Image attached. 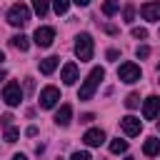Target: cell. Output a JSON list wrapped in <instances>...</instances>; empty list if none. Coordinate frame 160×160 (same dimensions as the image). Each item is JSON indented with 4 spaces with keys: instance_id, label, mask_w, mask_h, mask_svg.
Wrapping results in <instances>:
<instances>
[{
    "instance_id": "obj_1",
    "label": "cell",
    "mask_w": 160,
    "mask_h": 160,
    "mask_svg": "<svg viewBox=\"0 0 160 160\" xmlns=\"http://www.w3.org/2000/svg\"><path fill=\"white\" fill-rule=\"evenodd\" d=\"M105 78V70L102 68H92L90 70V75L85 78V82L80 85V90H78V98L80 100H90L92 95H95V88L100 85V80Z\"/></svg>"
},
{
    "instance_id": "obj_2",
    "label": "cell",
    "mask_w": 160,
    "mask_h": 160,
    "mask_svg": "<svg viewBox=\"0 0 160 160\" xmlns=\"http://www.w3.org/2000/svg\"><path fill=\"white\" fill-rule=\"evenodd\" d=\"M92 38L88 35V32H80L78 35V40H75V55H78V60L80 62H88V60H92Z\"/></svg>"
},
{
    "instance_id": "obj_3",
    "label": "cell",
    "mask_w": 160,
    "mask_h": 160,
    "mask_svg": "<svg viewBox=\"0 0 160 160\" xmlns=\"http://www.w3.org/2000/svg\"><path fill=\"white\" fill-rule=\"evenodd\" d=\"M8 22H10V25H15V28L28 25V22H30V10H28V5L15 2V5L8 10Z\"/></svg>"
},
{
    "instance_id": "obj_4",
    "label": "cell",
    "mask_w": 160,
    "mask_h": 160,
    "mask_svg": "<svg viewBox=\"0 0 160 160\" xmlns=\"http://www.w3.org/2000/svg\"><path fill=\"white\" fill-rule=\"evenodd\" d=\"M2 100L10 105V108H15V105H20V100H22V90H20V82H15V80H10L5 88H2Z\"/></svg>"
},
{
    "instance_id": "obj_5",
    "label": "cell",
    "mask_w": 160,
    "mask_h": 160,
    "mask_svg": "<svg viewBox=\"0 0 160 160\" xmlns=\"http://www.w3.org/2000/svg\"><path fill=\"white\" fill-rule=\"evenodd\" d=\"M140 68L135 65V62H122L120 68H118V78L122 80V82H138L140 80Z\"/></svg>"
},
{
    "instance_id": "obj_6",
    "label": "cell",
    "mask_w": 160,
    "mask_h": 160,
    "mask_svg": "<svg viewBox=\"0 0 160 160\" xmlns=\"http://www.w3.org/2000/svg\"><path fill=\"white\" fill-rule=\"evenodd\" d=\"M58 100H60V90H58V88L48 85V88H42V90H40V108L50 110V108H55V105H58Z\"/></svg>"
},
{
    "instance_id": "obj_7",
    "label": "cell",
    "mask_w": 160,
    "mask_h": 160,
    "mask_svg": "<svg viewBox=\"0 0 160 160\" xmlns=\"http://www.w3.org/2000/svg\"><path fill=\"white\" fill-rule=\"evenodd\" d=\"M32 40H35V45H38V48H50V45H52V40H55V30H52V28H48V25H42V28H38V30H35Z\"/></svg>"
},
{
    "instance_id": "obj_8",
    "label": "cell",
    "mask_w": 160,
    "mask_h": 160,
    "mask_svg": "<svg viewBox=\"0 0 160 160\" xmlns=\"http://www.w3.org/2000/svg\"><path fill=\"white\" fill-rule=\"evenodd\" d=\"M120 128H122V132H125V135L135 138V135H140V130H142V120H140V118H135V115H125V118L120 120Z\"/></svg>"
},
{
    "instance_id": "obj_9",
    "label": "cell",
    "mask_w": 160,
    "mask_h": 160,
    "mask_svg": "<svg viewBox=\"0 0 160 160\" xmlns=\"http://www.w3.org/2000/svg\"><path fill=\"white\" fill-rule=\"evenodd\" d=\"M158 112H160V98H158V95H150V98L145 100V105H142V118H145V120H155Z\"/></svg>"
},
{
    "instance_id": "obj_10",
    "label": "cell",
    "mask_w": 160,
    "mask_h": 160,
    "mask_svg": "<svg viewBox=\"0 0 160 160\" xmlns=\"http://www.w3.org/2000/svg\"><path fill=\"white\" fill-rule=\"evenodd\" d=\"M82 142L90 145V148H100V145L105 142V132H102L100 128H92V130H88V132L82 135Z\"/></svg>"
},
{
    "instance_id": "obj_11",
    "label": "cell",
    "mask_w": 160,
    "mask_h": 160,
    "mask_svg": "<svg viewBox=\"0 0 160 160\" xmlns=\"http://www.w3.org/2000/svg\"><path fill=\"white\" fill-rule=\"evenodd\" d=\"M140 15H142V20H148V22H158V20H160V2H145V5L140 8Z\"/></svg>"
},
{
    "instance_id": "obj_12",
    "label": "cell",
    "mask_w": 160,
    "mask_h": 160,
    "mask_svg": "<svg viewBox=\"0 0 160 160\" xmlns=\"http://www.w3.org/2000/svg\"><path fill=\"white\" fill-rule=\"evenodd\" d=\"M60 80H62L65 85H75V80H78V65H75V62H65Z\"/></svg>"
},
{
    "instance_id": "obj_13",
    "label": "cell",
    "mask_w": 160,
    "mask_h": 160,
    "mask_svg": "<svg viewBox=\"0 0 160 160\" xmlns=\"http://www.w3.org/2000/svg\"><path fill=\"white\" fill-rule=\"evenodd\" d=\"M70 118H72V108L70 105H60V110L55 112V122L60 128H65V125H70Z\"/></svg>"
},
{
    "instance_id": "obj_14",
    "label": "cell",
    "mask_w": 160,
    "mask_h": 160,
    "mask_svg": "<svg viewBox=\"0 0 160 160\" xmlns=\"http://www.w3.org/2000/svg\"><path fill=\"white\" fill-rule=\"evenodd\" d=\"M142 152L148 155V158H155V155H160V138H148L145 140V145H142Z\"/></svg>"
},
{
    "instance_id": "obj_15",
    "label": "cell",
    "mask_w": 160,
    "mask_h": 160,
    "mask_svg": "<svg viewBox=\"0 0 160 160\" xmlns=\"http://www.w3.org/2000/svg\"><path fill=\"white\" fill-rule=\"evenodd\" d=\"M58 62H60V58H58V55H50V58L40 60V72H42V75H50V72L58 68Z\"/></svg>"
},
{
    "instance_id": "obj_16",
    "label": "cell",
    "mask_w": 160,
    "mask_h": 160,
    "mask_svg": "<svg viewBox=\"0 0 160 160\" xmlns=\"http://www.w3.org/2000/svg\"><path fill=\"white\" fill-rule=\"evenodd\" d=\"M10 42H12V48H18V50H22V52L30 48V40H28L25 35H12V38H10Z\"/></svg>"
},
{
    "instance_id": "obj_17",
    "label": "cell",
    "mask_w": 160,
    "mask_h": 160,
    "mask_svg": "<svg viewBox=\"0 0 160 160\" xmlns=\"http://www.w3.org/2000/svg\"><path fill=\"white\" fill-rule=\"evenodd\" d=\"M110 152H115V155H120V152H128V140H120V138L110 140Z\"/></svg>"
},
{
    "instance_id": "obj_18",
    "label": "cell",
    "mask_w": 160,
    "mask_h": 160,
    "mask_svg": "<svg viewBox=\"0 0 160 160\" xmlns=\"http://www.w3.org/2000/svg\"><path fill=\"white\" fill-rule=\"evenodd\" d=\"M118 8H120V2H118V0H105V2H102V12H105L108 18H110V15H115V12H118Z\"/></svg>"
},
{
    "instance_id": "obj_19",
    "label": "cell",
    "mask_w": 160,
    "mask_h": 160,
    "mask_svg": "<svg viewBox=\"0 0 160 160\" xmlns=\"http://www.w3.org/2000/svg\"><path fill=\"white\" fill-rule=\"evenodd\" d=\"M48 5H50V0H32V10L42 18V15H48Z\"/></svg>"
},
{
    "instance_id": "obj_20",
    "label": "cell",
    "mask_w": 160,
    "mask_h": 160,
    "mask_svg": "<svg viewBox=\"0 0 160 160\" xmlns=\"http://www.w3.org/2000/svg\"><path fill=\"white\" fill-rule=\"evenodd\" d=\"M52 8H55L58 15H65L68 8H70V0H52Z\"/></svg>"
},
{
    "instance_id": "obj_21",
    "label": "cell",
    "mask_w": 160,
    "mask_h": 160,
    "mask_svg": "<svg viewBox=\"0 0 160 160\" xmlns=\"http://www.w3.org/2000/svg\"><path fill=\"white\" fill-rule=\"evenodd\" d=\"M138 105H140V95H138V92H130V95H128V100H125V108L135 110Z\"/></svg>"
},
{
    "instance_id": "obj_22",
    "label": "cell",
    "mask_w": 160,
    "mask_h": 160,
    "mask_svg": "<svg viewBox=\"0 0 160 160\" xmlns=\"http://www.w3.org/2000/svg\"><path fill=\"white\" fill-rule=\"evenodd\" d=\"M132 18H135V8H132V5H125V10H122V20H125V22H132Z\"/></svg>"
},
{
    "instance_id": "obj_23",
    "label": "cell",
    "mask_w": 160,
    "mask_h": 160,
    "mask_svg": "<svg viewBox=\"0 0 160 160\" xmlns=\"http://www.w3.org/2000/svg\"><path fill=\"white\" fill-rule=\"evenodd\" d=\"M18 135H20V132H18V128H8V130H5V140H8V142H15V140H18Z\"/></svg>"
},
{
    "instance_id": "obj_24",
    "label": "cell",
    "mask_w": 160,
    "mask_h": 160,
    "mask_svg": "<svg viewBox=\"0 0 160 160\" xmlns=\"http://www.w3.org/2000/svg\"><path fill=\"white\" fill-rule=\"evenodd\" d=\"M132 38L145 40V38H148V30H145V28H132Z\"/></svg>"
},
{
    "instance_id": "obj_25",
    "label": "cell",
    "mask_w": 160,
    "mask_h": 160,
    "mask_svg": "<svg viewBox=\"0 0 160 160\" xmlns=\"http://www.w3.org/2000/svg\"><path fill=\"white\" fill-rule=\"evenodd\" d=\"M70 160H92V158H90V152H80V150H78V152L70 155Z\"/></svg>"
},
{
    "instance_id": "obj_26",
    "label": "cell",
    "mask_w": 160,
    "mask_h": 160,
    "mask_svg": "<svg viewBox=\"0 0 160 160\" xmlns=\"http://www.w3.org/2000/svg\"><path fill=\"white\" fill-rule=\"evenodd\" d=\"M135 55H138V58H148V55H150V48H148V45H140V48L135 50Z\"/></svg>"
},
{
    "instance_id": "obj_27",
    "label": "cell",
    "mask_w": 160,
    "mask_h": 160,
    "mask_svg": "<svg viewBox=\"0 0 160 160\" xmlns=\"http://www.w3.org/2000/svg\"><path fill=\"white\" fill-rule=\"evenodd\" d=\"M0 122H2L5 128H10V122H12V115H10V112H5V115L0 118Z\"/></svg>"
},
{
    "instance_id": "obj_28",
    "label": "cell",
    "mask_w": 160,
    "mask_h": 160,
    "mask_svg": "<svg viewBox=\"0 0 160 160\" xmlns=\"http://www.w3.org/2000/svg\"><path fill=\"white\" fill-rule=\"evenodd\" d=\"M105 55H108V60H118V58H120V52H118V50H108Z\"/></svg>"
},
{
    "instance_id": "obj_29",
    "label": "cell",
    "mask_w": 160,
    "mask_h": 160,
    "mask_svg": "<svg viewBox=\"0 0 160 160\" xmlns=\"http://www.w3.org/2000/svg\"><path fill=\"white\" fill-rule=\"evenodd\" d=\"M92 120H95V115H92V112H85V115L80 118V122H92Z\"/></svg>"
},
{
    "instance_id": "obj_30",
    "label": "cell",
    "mask_w": 160,
    "mask_h": 160,
    "mask_svg": "<svg viewBox=\"0 0 160 160\" xmlns=\"http://www.w3.org/2000/svg\"><path fill=\"white\" fill-rule=\"evenodd\" d=\"M25 135H28V138H35V135H38V128H35V125H30V128L25 130Z\"/></svg>"
},
{
    "instance_id": "obj_31",
    "label": "cell",
    "mask_w": 160,
    "mask_h": 160,
    "mask_svg": "<svg viewBox=\"0 0 160 160\" xmlns=\"http://www.w3.org/2000/svg\"><path fill=\"white\" fill-rule=\"evenodd\" d=\"M32 88H35V82H32V78H25V90H28V92H30V90H32Z\"/></svg>"
},
{
    "instance_id": "obj_32",
    "label": "cell",
    "mask_w": 160,
    "mask_h": 160,
    "mask_svg": "<svg viewBox=\"0 0 160 160\" xmlns=\"http://www.w3.org/2000/svg\"><path fill=\"white\" fill-rule=\"evenodd\" d=\"M105 32H110V35H115V32H118V28H115V25H105Z\"/></svg>"
},
{
    "instance_id": "obj_33",
    "label": "cell",
    "mask_w": 160,
    "mask_h": 160,
    "mask_svg": "<svg viewBox=\"0 0 160 160\" xmlns=\"http://www.w3.org/2000/svg\"><path fill=\"white\" fill-rule=\"evenodd\" d=\"M75 5H80V8H85V5H90V0H72Z\"/></svg>"
},
{
    "instance_id": "obj_34",
    "label": "cell",
    "mask_w": 160,
    "mask_h": 160,
    "mask_svg": "<svg viewBox=\"0 0 160 160\" xmlns=\"http://www.w3.org/2000/svg\"><path fill=\"white\" fill-rule=\"evenodd\" d=\"M12 160H28V158H25V155H20V152H18V155H12Z\"/></svg>"
},
{
    "instance_id": "obj_35",
    "label": "cell",
    "mask_w": 160,
    "mask_h": 160,
    "mask_svg": "<svg viewBox=\"0 0 160 160\" xmlns=\"http://www.w3.org/2000/svg\"><path fill=\"white\" fill-rule=\"evenodd\" d=\"M5 78H8V72H5V70H0V82H2Z\"/></svg>"
},
{
    "instance_id": "obj_36",
    "label": "cell",
    "mask_w": 160,
    "mask_h": 160,
    "mask_svg": "<svg viewBox=\"0 0 160 160\" xmlns=\"http://www.w3.org/2000/svg\"><path fill=\"white\" fill-rule=\"evenodd\" d=\"M2 60H5V52H2V50H0V62H2Z\"/></svg>"
},
{
    "instance_id": "obj_37",
    "label": "cell",
    "mask_w": 160,
    "mask_h": 160,
    "mask_svg": "<svg viewBox=\"0 0 160 160\" xmlns=\"http://www.w3.org/2000/svg\"><path fill=\"white\" fill-rule=\"evenodd\" d=\"M158 130H160V120H158Z\"/></svg>"
},
{
    "instance_id": "obj_38",
    "label": "cell",
    "mask_w": 160,
    "mask_h": 160,
    "mask_svg": "<svg viewBox=\"0 0 160 160\" xmlns=\"http://www.w3.org/2000/svg\"><path fill=\"white\" fill-rule=\"evenodd\" d=\"M58 160H62V158H58Z\"/></svg>"
}]
</instances>
